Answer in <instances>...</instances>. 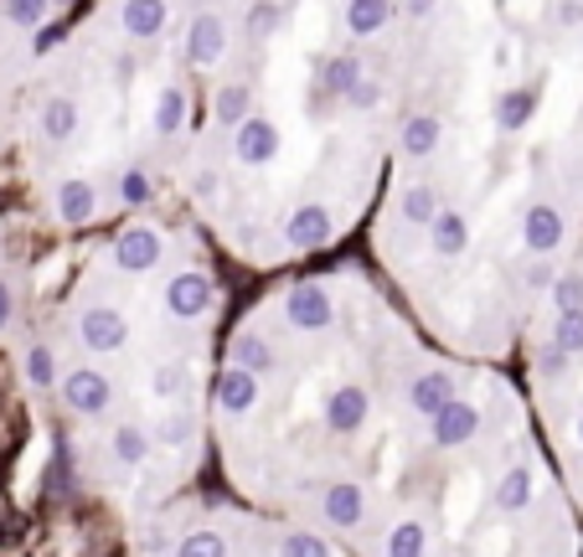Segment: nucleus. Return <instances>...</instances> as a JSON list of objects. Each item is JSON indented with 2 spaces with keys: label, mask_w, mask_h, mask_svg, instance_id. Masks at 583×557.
Instances as JSON below:
<instances>
[{
  "label": "nucleus",
  "mask_w": 583,
  "mask_h": 557,
  "mask_svg": "<svg viewBox=\"0 0 583 557\" xmlns=\"http://www.w3.org/2000/svg\"><path fill=\"white\" fill-rule=\"evenodd\" d=\"M279 145H284V135H279L274 119H264V114L243 119L238 130H233V155H238L243 166H269L279 155Z\"/></svg>",
  "instance_id": "1"
},
{
  "label": "nucleus",
  "mask_w": 583,
  "mask_h": 557,
  "mask_svg": "<svg viewBox=\"0 0 583 557\" xmlns=\"http://www.w3.org/2000/svg\"><path fill=\"white\" fill-rule=\"evenodd\" d=\"M63 398H68L72 413L93 419V413H103V408L114 403V382H109L103 371H93V367H78V371L63 377Z\"/></svg>",
  "instance_id": "2"
},
{
  "label": "nucleus",
  "mask_w": 583,
  "mask_h": 557,
  "mask_svg": "<svg viewBox=\"0 0 583 557\" xmlns=\"http://www.w3.org/2000/svg\"><path fill=\"white\" fill-rule=\"evenodd\" d=\"M284 321H290L294 331H326V325L336 321L330 294L321 285H294L290 294H284Z\"/></svg>",
  "instance_id": "3"
},
{
  "label": "nucleus",
  "mask_w": 583,
  "mask_h": 557,
  "mask_svg": "<svg viewBox=\"0 0 583 557\" xmlns=\"http://www.w3.org/2000/svg\"><path fill=\"white\" fill-rule=\"evenodd\" d=\"M78 341H83L88 352H120L124 341H130V325H124L120 310H109V304H99V310H83L78 315Z\"/></svg>",
  "instance_id": "4"
},
{
  "label": "nucleus",
  "mask_w": 583,
  "mask_h": 557,
  "mask_svg": "<svg viewBox=\"0 0 583 557\" xmlns=\"http://www.w3.org/2000/svg\"><path fill=\"white\" fill-rule=\"evenodd\" d=\"M114 264H120L124 274H150L155 264H160V237H155V227H124V233L114 237Z\"/></svg>",
  "instance_id": "5"
},
{
  "label": "nucleus",
  "mask_w": 583,
  "mask_h": 557,
  "mask_svg": "<svg viewBox=\"0 0 583 557\" xmlns=\"http://www.w3.org/2000/svg\"><path fill=\"white\" fill-rule=\"evenodd\" d=\"M206 304H212V279L206 274H176L171 285H166V310H171L176 321H197Z\"/></svg>",
  "instance_id": "6"
},
{
  "label": "nucleus",
  "mask_w": 583,
  "mask_h": 557,
  "mask_svg": "<svg viewBox=\"0 0 583 557\" xmlns=\"http://www.w3.org/2000/svg\"><path fill=\"white\" fill-rule=\"evenodd\" d=\"M475 428H481V408L455 398V403L434 419V444H439V449H460V444L475 439Z\"/></svg>",
  "instance_id": "7"
},
{
  "label": "nucleus",
  "mask_w": 583,
  "mask_h": 557,
  "mask_svg": "<svg viewBox=\"0 0 583 557\" xmlns=\"http://www.w3.org/2000/svg\"><path fill=\"white\" fill-rule=\"evenodd\" d=\"M563 212L548 202H532L527 207V218H522V243L532 248V254H552L558 243H563Z\"/></svg>",
  "instance_id": "8"
},
{
  "label": "nucleus",
  "mask_w": 583,
  "mask_h": 557,
  "mask_svg": "<svg viewBox=\"0 0 583 557\" xmlns=\"http://www.w3.org/2000/svg\"><path fill=\"white\" fill-rule=\"evenodd\" d=\"M321 413H326L330 434H357L361 423H367V413H372V398H367L361 388H336L326 398V408H321Z\"/></svg>",
  "instance_id": "9"
},
{
  "label": "nucleus",
  "mask_w": 583,
  "mask_h": 557,
  "mask_svg": "<svg viewBox=\"0 0 583 557\" xmlns=\"http://www.w3.org/2000/svg\"><path fill=\"white\" fill-rule=\"evenodd\" d=\"M284 237H290V248H326L330 243V212L326 207L305 202L300 212H290V222H284Z\"/></svg>",
  "instance_id": "10"
},
{
  "label": "nucleus",
  "mask_w": 583,
  "mask_h": 557,
  "mask_svg": "<svg viewBox=\"0 0 583 557\" xmlns=\"http://www.w3.org/2000/svg\"><path fill=\"white\" fill-rule=\"evenodd\" d=\"M321 511H326L330 526H357L367 516V495H361L357 480H330L326 495H321Z\"/></svg>",
  "instance_id": "11"
},
{
  "label": "nucleus",
  "mask_w": 583,
  "mask_h": 557,
  "mask_svg": "<svg viewBox=\"0 0 583 557\" xmlns=\"http://www.w3.org/2000/svg\"><path fill=\"white\" fill-rule=\"evenodd\" d=\"M227 47V26L217 16H197L191 21V32H187V57L197 63V68H212L217 57H223Z\"/></svg>",
  "instance_id": "12"
},
{
  "label": "nucleus",
  "mask_w": 583,
  "mask_h": 557,
  "mask_svg": "<svg viewBox=\"0 0 583 557\" xmlns=\"http://www.w3.org/2000/svg\"><path fill=\"white\" fill-rule=\"evenodd\" d=\"M408 403H413V413H429V419H439V413L455 403V382H449V371H424V377H413Z\"/></svg>",
  "instance_id": "13"
},
{
  "label": "nucleus",
  "mask_w": 583,
  "mask_h": 557,
  "mask_svg": "<svg viewBox=\"0 0 583 557\" xmlns=\"http://www.w3.org/2000/svg\"><path fill=\"white\" fill-rule=\"evenodd\" d=\"M254 403H258V377H248V371H238V367H227L223 377H217V408L223 413H254Z\"/></svg>",
  "instance_id": "14"
},
{
  "label": "nucleus",
  "mask_w": 583,
  "mask_h": 557,
  "mask_svg": "<svg viewBox=\"0 0 583 557\" xmlns=\"http://www.w3.org/2000/svg\"><path fill=\"white\" fill-rule=\"evenodd\" d=\"M532 109H537V93L532 88H506V93H496V130H527L532 124Z\"/></svg>",
  "instance_id": "15"
},
{
  "label": "nucleus",
  "mask_w": 583,
  "mask_h": 557,
  "mask_svg": "<svg viewBox=\"0 0 583 557\" xmlns=\"http://www.w3.org/2000/svg\"><path fill=\"white\" fill-rule=\"evenodd\" d=\"M439 140H445V124L434 114H408L403 119V130H397V145L408 155H434L439 151Z\"/></svg>",
  "instance_id": "16"
},
{
  "label": "nucleus",
  "mask_w": 583,
  "mask_h": 557,
  "mask_svg": "<svg viewBox=\"0 0 583 557\" xmlns=\"http://www.w3.org/2000/svg\"><path fill=\"white\" fill-rule=\"evenodd\" d=\"M93 207H99V197H93V186L88 181H63L57 186V218L68 222V227H83L88 218H93Z\"/></svg>",
  "instance_id": "17"
},
{
  "label": "nucleus",
  "mask_w": 583,
  "mask_h": 557,
  "mask_svg": "<svg viewBox=\"0 0 583 557\" xmlns=\"http://www.w3.org/2000/svg\"><path fill=\"white\" fill-rule=\"evenodd\" d=\"M429 243H434V254H445V258H460L464 248H470V222L460 218V212H439L429 227Z\"/></svg>",
  "instance_id": "18"
},
{
  "label": "nucleus",
  "mask_w": 583,
  "mask_h": 557,
  "mask_svg": "<svg viewBox=\"0 0 583 557\" xmlns=\"http://www.w3.org/2000/svg\"><path fill=\"white\" fill-rule=\"evenodd\" d=\"M120 21L130 36H155L166 26V5H155V0H124L120 5Z\"/></svg>",
  "instance_id": "19"
},
{
  "label": "nucleus",
  "mask_w": 583,
  "mask_h": 557,
  "mask_svg": "<svg viewBox=\"0 0 583 557\" xmlns=\"http://www.w3.org/2000/svg\"><path fill=\"white\" fill-rule=\"evenodd\" d=\"M532 486H537V475L527 470V465H516L512 475H501V486H496V511H522L527 501H532Z\"/></svg>",
  "instance_id": "20"
},
{
  "label": "nucleus",
  "mask_w": 583,
  "mask_h": 557,
  "mask_svg": "<svg viewBox=\"0 0 583 557\" xmlns=\"http://www.w3.org/2000/svg\"><path fill=\"white\" fill-rule=\"evenodd\" d=\"M78 130V103L72 99H47L42 103V135L47 140H72Z\"/></svg>",
  "instance_id": "21"
},
{
  "label": "nucleus",
  "mask_w": 583,
  "mask_h": 557,
  "mask_svg": "<svg viewBox=\"0 0 583 557\" xmlns=\"http://www.w3.org/2000/svg\"><path fill=\"white\" fill-rule=\"evenodd\" d=\"M233 367L248 371V377H264V371L274 367V356H269V346H264L258 336L243 331V336H233Z\"/></svg>",
  "instance_id": "22"
},
{
  "label": "nucleus",
  "mask_w": 583,
  "mask_h": 557,
  "mask_svg": "<svg viewBox=\"0 0 583 557\" xmlns=\"http://www.w3.org/2000/svg\"><path fill=\"white\" fill-rule=\"evenodd\" d=\"M361 83V63L357 57H330L326 68H321V88L326 93H341V99H351Z\"/></svg>",
  "instance_id": "23"
},
{
  "label": "nucleus",
  "mask_w": 583,
  "mask_h": 557,
  "mask_svg": "<svg viewBox=\"0 0 583 557\" xmlns=\"http://www.w3.org/2000/svg\"><path fill=\"white\" fill-rule=\"evenodd\" d=\"M388 16H393V5H382V0H357V5H346V26H351L357 36L382 32Z\"/></svg>",
  "instance_id": "24"
},
{
  "label": "nucleus",
  "mask_w": 583,
  "mask_h": 557,
  "mask_svg": "<svg viewBox=\"0 0 583 557\" xmlns=\"http://www.w3.org/2000/svg\"><path fill=\"white\" fill-rule=\"evenodd\" d=\"M424 547H429L424 522H397L393 537H388V557H424Z\"/></svg>",
  "instance_id": "25"
},
{
  "label": "nucleus",
  "mask_w": 583,
  "mask_h": 557,
  "mask_svg": "<svg viewBox=\"0 0 583 557\" xmlns=\"http://www.w3.org/2000/svg\"><path fill=\"white\" fill-rule=\"evenodd\" d=\"M181 119H187V93L171 83L166 93H160V103H155V130H160V135H176Z\"/></svg>",
  "instance_id": "26"
},
{
  "label": "nucleus",
  "mask_w": 583,
  "mask_h": 557,
  "mask_svg": "<svg viewBox=\"0 0 583 557\" xmlns=\"http://www.w3.org/2000/svg\"><path fill=\"white\" fill-rule=\"evenodd\" d=\"M248 103H254V93H248V83H227L223 93H217V119L238 130L243 119H254V114H248Z\"/></svg>",
  "instance_id": "27"
},
{
  "label": "nucleus",
  "mask_w": 583,
  "mask_h": 557,
  "mask_svg": "<svg viewBox=\"0 0 583 557\" xmlns=\"http://www.w3.org/2000/svg\"><path fill=\"white\" fill-rule=\"evenodd\" d=\"M145 455H150V439H145V428H135V423L114 428V459H124V465H139Z\"/></svg>",
  "instance_id": "28"
},
{
  "label": "nucleus",
  "mask_w": 583,
  "mask_h": 557,
  "mask_svg": "<svg viewBox=\"0 0 583 557\" xmlns=\"http://www.w3.org/2000/svg\"><path fill=\"white\" fill-rule=\"evenodd\" d=\"M403 218H408V222H424V227H434L439 207H434V191H429V186H408V191H403Z\"/></svg>",
  "instance_id": "29"
},
{
  "label": "nucleus",
  "mask_w": 583,
  "mask_h": 557,
  "mask_svg": "<svg viewBox=\"0 0 583 557\" xmlns=\"http://www.w3.org/2000/svg\"><path fill=\"white\" fill-rule=\"evenodd\" d=\"M176 557H227V542L223 532H191V537H181Z\"/></svg>",
  "instance_id": "30"
},
{
  "label": "nucleus",
  "mask_w": 583,
  "mask_h": 557,
  "mask_svg": "<svg viewBox=\"0 0 583 557\" xmlns=\"http://www.w3.org/2000/svg\"><path fill=\"white\" fill-rule=\"evenodd\" d=\"M26 382H32V388H52V382H57V356H52L47 346H32V352H26Z\"/></svg>",
  "instance_id": "31"
},
{
  "label": "nucleus",
  "mask_w": 583,
  "mask_h": 557,
  "mask_svg": "<svg viewBox=\"0 0 583 557\" xmlns=\"http://www.w3.org/2000/svg\"><path fill=\"white\" fill-rule=\"evenodd\" d=\"M552 300H558V315H579L583 310V274H558Z\"/></svg>",
  "instance_id": "32"
},
{
  "label": "nucleus",
  "mask_w": 583,
  "mask_h": 557,
  "mask_svg": "<svg viewBox=\"0 0 583 557\" xmlns=\"http://www.w3.org/2000/svg\"><path fill=\"white\" fill-rule=\"evenodd\" d=\"M552 346H558L563 356H583V310H579V315H558Z\"/></svg>",
  "instance_id": "33"
},
{
  "label": "nucleus",
  "mask_w": 583,
  "mask_h": 557,
  "mask_svg": "<svg viewBox=\"0 0 583 557\" xmlns=\"http://www.w3.org/2000/svg\"><path fill=\"white\" fill-rule=\"evenodd\" d=\"M279 557H330V553L315 532H290V537L279 542Z\"/></svg>",
  "instance_id": "34"
},
{
  "label": "nucleus",
  "mask_w": 583,
  "mask_h": 557,
  "mask_svg": "<svg viewBox=\"0 0 583 557\" xmlns=\"http://www.w3.org/2000/svg\"><path fill=\"white\" fill-rule=\"evenodd\" d=\"M155 191H150V176L145 170H124L120 176V202H130V207H145Z\"/></svg>",
  "instance_id": "35"
},
{
  "label": "nucleus",
  "mask_w": 583,
  "mask_h": 557,
  "mask_svg": "<svg viewBox=\"0 0 583 557\" xmlns=\"http://www.w3.org/2000/svg\"><path fill=\"white\" fill-rule=\"evenodd\" d=\"M187 392V367H155V398H181Z\"/></svg>",
  "instance_id": "36"
},
{
  "label": "nucleus",
  "mask_w": 583,
  "mask_h": 557,
  "mask_svg": "<svg viewBox=\"0 0 583 557\" xmlns=\"http://www.w3.org/2000/svg\"><path fill=\"white\" fill-rule=\"evenodd\" d=\"M155 439L160 444H187L191 439V413H166L160 428H155Z\"/></svg>",
  "instance_id": "37"
},
{
  "label": "nucleus",
  "mask_w": 583,
  "mask_h": 557,
  "mask_svg": "<svg viewBox=\"0 0 583 557\" xmlns=\"http://www.w3.org/2000/svg\"><path fill=\"white\" fill-rule=\"evenodd\" d=\"M537 371H542V377H563V371H568V356L548 341V346H537Z\"/></svg>",
  "instance_id": "38"
},
{
  "label": "nucleus",
  "mask_w": 583,
  "mask_h": 557,
  "mask_svg": "<svg viewBox=\"0 0 583 557\" xmlns=\"http://www.w3.org/2000/svg\"><path fill=\"white\" fill-rule=\"evenodd\" d=\"M42 16H47V11H42L36 0H11V5H5V21H16V26H36Z\"/></svg>",
  "instance_id": "39"
},
{
  "label": "nucleus",
  "mask_w": 583,
  "mask_h": 557,
  "mask_svg": "<svg viewBox=\"0 0 583 557\" xmlns=\"http://www.w3.org/2000/svg\"><path fill=\"white\" fill-rule=\"evenodd\" d=\"M217 191H223V176H217V170H197V176H191V197H197V202H212Z\"/></svg>",
  "instance_id": "40"
},
{
  "label": "nucleus",
  "mask_w": 583,
  "mask_h": 557,
  "mask_svg": "<svg viewBox=\"0 0 583 557\" xmlns=\"http://www.w3.org/2000/svg\"><path fill=\"white\" fill-rule=\"evenodd\" d=\"M378 99H382V88H378V83H367V78H361V83H357V93H351V99H346V103H351V109H378Z\"/></svg>",
  "instance_id": "41"
},
{
  "label": "nucleus",
  "mask_w": 583,
  "mask_h": 557,
  "mask_svg": "<svg viewBox=\"0 0 583 557\" xmlns=\"http://www.w3.org/2000/svg\"><path fill=\"white\" fill-rule=\"evenodd\" d=\"M552 285H558L552 264H532V269H527V289H537V294H542V289H552Z\"/></svg>",
  "instance_id": "42"
},
{
  "label": "nucleus",
  "mask_w": 583,
  "mask_h": 557,
  "mask_svg": "<svg viewBox=\"0 0 583 557\" xmlns=\"http://www.w3.org/2000/svg\"><path fill=\"white\" fill-rule=\"evenodd\" d=\"M63 36H68V26H47V32H36V36H32V47H36V52H52L57 42H63Z\"/></svg>",
  "instance_id": "43"
},
{
  "label": "nucleus",
  "mask_w": 583,
  "mask_h": 557,
  "mask_svg": "<svg viewBox=\"0 0 583 557\" xmlns=\"http://www.w3.org/2000/svg\"><path fill=\"white\" fill-rule=\"evenodd\" d=\"M11 310H16V294H11V285H0V331L11 325Z\"/></svg>",
  "instance_id": "44"
},
{
  "label": "nucleus",
  "mask_w": 583,
  "mask_h": 557,
  "mask_svg": "<svg viewBox=\"0 0 583 557\" xmlns=\"http://www.w3.org/2000/svg\"><path fill=\"white\" fill-rule=\"evenodd\" d=\"M579 444H583V413H579Z\"/></svg>",
  "instance_id": "45"
}]
</instances>
